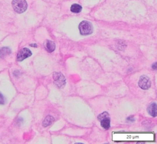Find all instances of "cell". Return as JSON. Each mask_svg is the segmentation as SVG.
<instances>
[{"label":"cell","mask_w":157,"mask_h":144,"mask_svg":"<svg viewBox=\"0 0 157 144\" xmlns=\"http://www.w3.org/2000/svg\"><path fill=\"white\" fill-rule=\"evenodd\" d=\"M30 46L33 47H37V45H36V44H30Z\"/></svg>","instance_id":"obj_14"},{"label":"cell","mask_w":157,"mask_h":144,"mask_svg":"<svg viewBox=\"0 0 157 144\" xmlns=\"http://www.w3.org/2000/svg\"><path fill=\"white\" fill-rule=\"evenodd\" d=\"M80 33L83 36L91 34L93 31V28L92 23L88 21H82L78 26Z\"/></svg>","instance_id":"obj_2"},{"label":"cell","mask_w":157,"mask_h":144,"mask_svg":"<svg viewBox=\"0 0 157 144\" xmlns=\"http://www.w3.org/2000/svg\"><path fill=\"white\" fill-rule=\"evenodd\" d=\"M11 53V49L8 47H3L0 49V58H4L6 56L9 55Z\"/></svg>","instance_id":"obj_9"},{"label":"cell","mask_w":157,"mask_h":144,"mask_svg":"<svg viewBox=\"0 0 157 144\" xmlns=\"http://www.w3.org/2000/svg\"><path fill=\"white\" fill-rule=\"evenodd\" d=\"M138 85L142 89L148 90L151 86V82L148 77L146 76H142L140 77Z\"/></svg>","instance_id":"obj_5"},{"label":"cell","mask_w":157,"mask_h":144,"mask_svg":"<svg viewBox=\"0 0 157 144\" xmlns=\"http://www.w3.org/2000/svg\"><path fill=\"white\" fill-rule=\"evenodd\" d=\"M152 68H153L154 70H156V63H155L153 66H152Z\"/></svg>","instance_id":"obj_15"},{"label":"cell","mask_w":157,"mask_h":144,"mask_svg":"<svg viewBox=\"0 0 157 144\" xmlns=\"http://www.w3.org/2000/svg\"><path fill=\"white\" fill-rule=\"evenodd\" d=\"M53 121H54V119L52 117H50V116L47 117L43 122V126L47 127L48 126H49V125H50L53 123Z\"/></svg>","instance_id":"obj_11"},{"label":"cell","mask_w":157,"mask_h":144,"mask_svg":"<svg viewBox=\"0 0 157 144\" xmlns=\"http://www.w3.org/2000/svg\"><path fill=\"white\" fill-rule=\"evenodd\" d=\"M5 104V99L4 97L3 96V95L2 94L0 93V104Z\"/></svg>","instance_id":"obj_13"},{"label":"cell","mask_w":157,"mask_h":144,"mask_svg":"<svg viewBox=\"0 0 157 144\" xmlns=\"http://www.w3.org/2000/svg\"><path fill=\"white\" fill-rule=\"evenodd\" d=\"M107 117H109V115L108 114L107 112H103V113H102L101 114L98 115V118L100 121H101V120H102V119H104Z\"/></svg>","instance_id":"obj_12"},{"label":"cell","mask_w":157,"mask_h":144,"mask_svg":"<svg viewBox=\"0 0 157 144\" xmlns=\"http://www.w3.org/2000/svg\"><path fill=\"white\" fill-rule=\"evenodd\" d=\"M12 5L14 10L19 14H22L27 9V3L25 0H13Z\"/></svg>","instance_id":"obj_1"},{"label":"cell","mask_w":157,"mask_h":144,"mask_svg":"<svg viewBox=\"0 0 157 144\" xmlns=\"http://www.w3.org/2000/svg\"><path fill=\"white\" fill-rule=\"evenodd\" d=\"M54 82L58 88H62L66 84V79L62 73L55 72L53 74Z\"/></svg>","instance_id":"obj_3"},{"label":"cell","mask_w":157,"mask_h":144,"mask_svg":"<svg viewBox=\"0 0 157 144\" xmlns=\"http://www.w3.org/2000/svg\"><path fill=\"white\" fill-rule=\"evenodd\" d=\"M147 111L149 112V114L153 117H155L157 114V110H156V104L153 103H151L149 107L147 109Z\"/></svg>","instance_id":"obj_7"},{"label":"cell","mask_w":157,"mask_h":144,"mask_svg":"<svg viewBox=\"0 0 157 144\" xmlns=\"http://www.w3.org/2000/svg\"><path fill=\"white\" fill-rule=\"evenodd\" d=\"M100 122H101V126L104 129H108L110 128L111 120H110L109 117H107V118L102 119V120H101Z\"/></svg>","instance_id":"obj_8"},{"label":"cell","mask_w":157,"mask_h":144,"mask_svg":"<svg viewBox=\"0 0 157 144\" xmlns=\"http://www.w3.org/2000/svg\"><path fill=\"white\" fill-rule=\"evenodd\" d=\"M44 46H45L46 51L49 52H52L55 51V42L50 40H47Z\"/></svg>","instance_id":"obj_6"},{"label":"cell","mask_w":157,"mask_h":144,"mask_svg":"<svg viewBox=\"0 0 157 144\" xmlns=\"http://www.w3.org/2000/svg\"><path fill=\"white\" fill-rule=\"evenodd\" d=\"M82 9V6L78 4H72L71 7V12H74V13H79L80 12H81Z\"/></svg>","instance_id":"obj_10"},{"label":"cell","mask_w":157,"mask_h":144,"mask_svg":"<svg viewBox=\"0 0 157 144\" xmlns=\"http://www.w3.org/2000/svg\"><path fill=\"white\" fill-rule=\"evenodd\" d=\"M32 53L27 48H23L18 53L17 56V60L18 61H22L25 59L29 57L30 56H32Z\"/></svg>","instance_id":"obj_4"}]
</instances>
